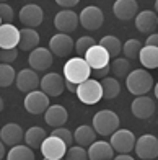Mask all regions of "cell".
Masks as SVG:
<instances>
[{"mask_svg":"<svg viewBox=\"0 0 158 160\" xmlns=\"http://www.w3.org/2000/svg\"><path fill=\"white\" fill-rule=\"evenodd\" d=\"M127 90L135 97H143L153 88V77L145 69H134L126 77Z\"/></svg>","mask_w":158,"mask_h":160,"instance_id":"cell-1","label":"cell"},{"mask_svg":"<svg viewBox=\"0 0 158 160\" xmlns=\"http://www.w3.org/2000/svg\"><path fill=\"white\" fill-rule=\"evenodd\" d=\"M62 75L67 82L80 85L85 80H88L91 77V69L83 57H70V59H67V62L64 64Z\"/></svg>","mask_w":158,"mask_h":160,"instance_id":"cell-2","label":"cell"},{"mask_svg":"<svg viewBox=\"0 0 158 160\" xmlns=\"http://www.w3.org/2000/svg\"><path fill=\"white\" fill-rule=\"evenodd\" d=\"M119 116L111 110H101L93 116V129L98 136H113L119 129Z\"/></svg>","mask_w":158,"mask_h":160,"instance_id":"cell-3","label":"cell"},{"mask_svg":"<svg viewBox=\"0 0 158 160\" xmlns=\"http://www.w3.org/2000/svg\"><path fill=\"white\" fill-rule=\"evenodd\" d=\"M77 98L85 105H96L98 101L103 100V88L99 80L95 78H88L83 83L77 85V92H75Z\"/></svg>","mask_w":158,"mask_h":160,"instance_id":"cell-4","label":"cell"},{"mask_svg":"<svg viewBox=\"0 0 158 160\" xmlns=\"http://www.w3.org/2000/svg\"><path fill=\"white\" fill-rule=\"evenodd\" d=\"M135 154L140 160H153L158 157V137L153 134H143L135 141Z\"/></svg>","mask_w":158,"mask_h":160,"instance_id":"cell-5","label":"cell"},{"mask_svg":"<svg viewBox=\"0 0 158 160\" xmlns=\"http://www.w3.org/2000/svg\"><path fill=\"white\" fill-rule=\"evenodd\" d=\"M109 137H111L109 139L111 147L114 149V152H117V154H129V152H132L134 147H135V141H137L135 134L129 129H117L116 132Z\"/></svg>","mask_w":158,"mask_h":160,"instance_id":"cell-6","label":"cell"},{"mask_svg":"<svg viewBox=\"0 0 158 160\" xmlns=\"http://www.w3.org/2000/svg\"><path fill=\"white\" fill-rule=\"evenodd\" d=\"M41 92H44L46 95L51 97H60L64 90H65V78L64 75L57 74V72H47V74L41 78Z\"/></svg>","mask_w":158,"mask_h":160,"instance_id":"cell-7","label":"cell"},{"mask_svg":"<svg viewBox=\"0 0 158 160\" xmlns=\"http://www.w3.org/2000/svg\"><path fill=\"white\" fill-rule=\"evenodd\" d=\"M78 20H80V25L85 30L96 31L101 28L103 21H104V15H103V10L99 7L90 5V7H85L82 10V13L78 15Z\"/></svg>","mask_w":158,"mask_h":160,"instance_id":"cell-8","label":"cell"},{"mask_svg":"<svg viewBox=\"0 0 158 160\" xmlns=\"http://www.w3.org/2000/svg\"><path fill=\"white\" fill-rule=\"evenodd\" d=\"M23 106L30 114H42V113H46V110L49 106H51V101H49V97L44 92L34 90V92L28 93L25 97Z\"/></svg>","mask_w":158,"mask_h":160,"instance_id":"cell-9","label":"cell"},{"mask_svg":"<svg viewBox=\"0 0 158 160\" xmlns=\"http://www.w3.org/2000/svg\"><path fill=\"white\" fill-rule=\"evenodd\" d=\"M41 154L47 160H62L67 154V145L54 136H47L41 144Z\"/></svg>","mask_w":158,"mask_h":160,"instance_id":"cell-10","label":"cell"},{"mask_svg":"<svg viewBox=\"0 0 158 160\" xmlns=\"http://www.w3.org/2000/svg\"><path fill=\"white\" fill-rule=\"evenodd\" d=\"M52 61H54V56L49 51V48H36L28 56V64L34 72L47 70L52 65Z\"/></svg>","mask_w":158,"mask_h":160,"instance_id":"cell-11","label":"cell"},{"mask_svg":"<svg viewBox=\"0 0 158 160\" xmlns=\"http://www.w3.org/2000/svg\"><path fill=\"white\" fill-rule=\"evenodd\" d=\"M78 15L74 10H60L57 15L54 17V26L55 30L62 33V34H70L74 33L77 28H78Z\"/></svg>","mask_w":158,"mask_h":160,"instance_id":"cell-12","label":"cell"},{"mask_svg":"<svg viewBox=\"0 0 158 160\" xmlns=\"http://www.w3.org/2000/svg\"><path fill=\"white\" fill-rule=\"evenodd\" d=\"M74 49H75V41L70 38V34L57 33L49 39V51L52 52V56L67 57Z\"/></svg>","mask_w":158,"mask_h":160,"instance_id":"cell-13","label":"cell"},{"mask_svg":"<svg viewBox=\"0 0 158 160\" xmlns=\"http://www.w3.org/2000/svg\"><path fill=\"white\" fill-rule=\"evenodd\" d=\"M18 18L21 21V25L25 28H36L42 23L44 20V12L39 5L36 3H28L25 7H21V10L18 13Z\"/></svg>","mask_w":158,"mask_h":160,"instance_id":"cell-14","label":"cell"},{"mask_svg":"<svg viewBox=\"0 0 158 160\" xmlns=\"http://www.w3.org/2000/svg\"><path fill=\"white\" fill-rule=\"evenodd\" d=\"M15 83H17V88L20 92H23L28 95V93L38 90V87L41 83V78L38 75V72H34L33 69H23L17 74Z\"/></svg>","mask_w":158,"mask_h":160,"instance_id":"cell-15","label":"cell"},{"mask_svg":"<svg viewBox=\"0 0 158 160\" xmlns=\"http://www.w3.org/2000/svg\"><path fill=\"white\" fill-rule=\"evenodd\" d=\"M155 110H156L155 101L150 98V97H147V95L135 97L134 101L131 103V111H132V114L135 116V118H139V119H148V118H152Z\"/></svg>","mask_w":158,"mask_h":160,"instance_id":"cell-16","label":"cell"},{"mask_svg":"<svg viewBox=\"0 0 158 160\" xmlns=\"http://www.w3.org/2000/svg\"><path fill=\"white\" fill-rule=\"evenodd\" d=\"M83 59L87 61V64L90 65L91 70L103 69V67H106V65L111 64V62H109V61H111L109 54H108L106 49H104L103 46H99V44H95L91 49H88V52L85 54Z\"/></svg>","mask_w":158,"mask_h":160,"instance_id":"cell-17","label":"cell"},{"mask_svg":"<svg viewBox=\"0 0 158 160\" xmlns=\"http://www.w3.org/2000/svg\"><path fill=\"white\" fill-rule=\"evenodd\" d=\"M113 13L114 17L121 21H129L137 17L139 13V3L135 0H116L113 3Z\"/></svg>","mask_w":158,"mask_h":160,"instance_id":"cell-18","label":"cell"},{"mask_svg":"<svg viewBox=\"0 0 158 160\" xmlns=\"http://www.w3.org/2000/svg\"><path fill=\"white\" fill-rule=\"evenodd\" d=\"M23 139H25V131L17 122H8V124H5L0 129V141L5 145H8V147L20 145V142Z\"/></svg>","mask_w":158,"mask_h":160,"instance_id":"cell-19","label":"cell"},{"mask_svg":"<svg viewBox=\"0 0 158 160\" xmlns=\"http://www.w3.org/2000/svg\"><path fill=\"white\" fill-rule=\"evenodd\" d=\"M44 121L52 129L64 128V124L69 121V113L62 105H51L44 113Z\"/></svg>","mask_w":158,"mask_h":160,"instance_id":"cell-20","label":"cell"},{"mask_svg":"<svg viewBox=\"0 0 158 160\" xmlns=\"http://www.w3.org/2000/svg\"><path fill=\"white\" fill-rule=\"evenodd\" d=\"M20 42V30L15 25L0 26V49H17Z\"/></svg>","mask_w":158,"mask_h":160,"instance_id":"cell-21","label":"cell"},{"mask_svg":"<svg viewBox=\"0 0 158 160\" xmlns=\"http://www.w3.org/2000/svg\"><path fill=\"white\" fill-rule=\"evenodd\" d=\"M156 20H158V15L153 10L139 12L137 17H135V28L142 34H152L153 30L156 28Z\"/></svg>","mask_w":158,"mask_h":160,"instance_id":"cell-22","label":"cell"},{"mask_svg":"<svg viewBox=\"0 0 158 160\" xmlns=\"http://www.w3.org/2000/svg\"><path fill=\"white\" fill-rule=\"evenodd\" d=\"M88 160H113L114 149L106 141H95L88 147Z\"/></svg>","mask_w":158,"mask_h":160,"instance_id":"cell-23","label":"cell"},{"mask_svg":"<svg viewBox=\"0 0 158 160\" xmlns=\"http://www.w3.org/2000/svg\"><path fill=\"white\" fill-rule=\"evenodd\" d=\"M96 131L93 129V126L82 124L75 129L74 132V142L80 147H90V145L96 141Z\"/></svg>","mask_w":158,"mask_h":160,"instance_id":"cell-24","label":"cell"},{"mask_svg":"<svg viewBox=\"0 0 158 160\" xmlns=\"http://www.w3.org/2000/svg\"><path fill=\"white\" fill-rule=\"evenodd\" d=\"M18 48L21 51H34L39 48V33L33 28H23L20 30V42Z\"/></svg>","mask_w":158,"mask_h":160,"instance_id":"cell-25","label":"cell"},{"mask_svg":"<svg viewBox=\"0 0 158 160\" xmlns=\"http://www.w3.org/2000/svg\"><path fill=\"white\" fill-rule=\"evenodd\" d=\"M139 61L143 69H158V48L153 46H142Z\"/></svg>","mask_w":158,"mask_h":160,"instance_id":"cell-26","label":"cell"},{"mask_svg":"<svg viewBox=\"0 0 158 160\" xmlns=\"http://www.w3.org/2000/svg\"><path fill=\"white\" fill-rule=\"evenodd\" d=\"M47 137V132L39 126H33L25 132V142L31 149H41V144Z\"/></svg>","mask_w":158,"mask_h":160,"instance_id":"cell-27","label":"cell"},{"mask_svg":"<svg viewBox=\"0 0 158 160\" xmlns=\"http://www.w3.org/2000/svg\"><path fill=\"white\" fill-rule=\"evenodd\" d=\"M99 83H101V88H103V98L106 100H113L121 93V83L117 78L108 75L106 78L99 80Z\"/></svg>","mask_w":158,"mask_h":160,"instance_id":"cell-28","label":"cell"},{"mask_svg":"<svg viewBox=\"0 0 158 160\" xmlns=\"http://www.w3.org/2000/svg\"><path fill=\"white\" fill-rule=\"evenodd\" d=\"M98 44L106 49V52L109 54V57H116L122 52V42L119 41V38H116V36H113V34L103 36Z\"/></svg>","mask_w":158,"mask_h":160,"instance_id":"cell-29","label":"cell"},{"mask_svg":"<svg viewBox=\"0 0 158 160\" xmlns=\"http://www.w3.org/2000/svg\"><path fill=\"white\" fill-rule=\"evenodd\" d=\"M34 152L31 147H28L25 144H20V145H15L8 150L7 154V160H34Z\"/></svg>","mask_w":158,"mask_h":160,"instance_id":"cell-30","label":"cell"},{"mask_svg":"<svg viewBox=\"0 0 158 160\" xmlns=\"http://www.w3.org/2000/svg\"><path fill=\"white\" fill-rule=\"evenodd\" d=\"M109 67H111V72L114 74V78H124L131 72V62L126 57H116L109 64Z\"/></svg>","mask_w":158,"mask_h":160,"instance_id":"cell-31","label":"cell"},{"mask_svg":"<svg viewBox=\"0 0 158 160\" xmlns=\"http://www.w3.org/2000/svg\"><path fill=\"white\" fill-rule=\"evenodd\" d=\"M140 49H142V42L135 38L127 39L124 44H122V52L126 56L127 61H134V59H139V54H140Z\"/></svg>","mask_w":158,"mask_h":160,"instance_id":"cell-32","label":"cell"},{"mask_svg":"<svg viewBox=\"0 0 158 160\" xmlns=\"http://www.w3.org/2000/svg\"><path fill=\"white\" fill-rule=\"evenodd\" d=\"M17 78L15 69L12 67L10 64H0V87L2 88H7L10 87Z\"/></svg>","mask_w":158,"mask_h":160,"instance_id":"cell-33","label":"cell"},{"mask_svg":"<svg viewBox=\"0 0 158 160\" xmlns=\"http://www.w3.org/2000/svg\"><path fill=\"white\" fill-rule=\"evenodd\" d=\"M95 44H98V42L93 39L91 36H80V38L75 41V51H77L78 57L85 56V54L88 52V49H91Z\"/></svg>","mask_w":158,"mask_h":160,"instance_id":"cell-34","label":"cell"},{"mask_svg":"<svg viewBox=\"0 0 158 160\" xmlns=\"http://www.w3.org/2000/svg\"><path fill=\"white\" fill-rule=\"evenodd\" d=\"M64 160H88V152L80 145H72L67 149V154Z\"/></svg>","mask_w":158,"mask_h":160,"instance_id":"cell-35","label":"cell"},{"mask_svg":"<svg viewBox=\"0 0 158 160\" xmlns=\"http://www.w3.org/2000/svg\"><path fill=\"white\" fill-rule=\"evenodd\" d=\"M54 137H57V139H60L62 142H65L67 147H72V144H74V132H70V131L67 128H57L52 131Z\"/></svg>","mask_w":158,"mask_h":160,"instance_id":"cell-36","label":"cell"},{"mask_svg":"<svg viewBox=\"0 0 158 160\" xmlns=\"http://www.w3.org/2000/svg\"><path fill=\"white\" fill-rule=\"evenodd\" d=\"M13 18H15V13H13L12 5L0 3V20H2V23L3 25H12Z\"/></svg>","mask_w":158,"mask_h":160,"instance_id":"cell-37","label":"cell"},{"mask_svg":"<svg viewBox=\"0 0 158 160\" xmlns=\"http://www.w3.org/2000/svg\"><path fill=\"white\" fill-rule=\"evenodd\" d=\"M18 57V49H0V64H12Z\"/></svg>","mask_w":158,"mask_h":160,"instance_id":"cell-38","label":"cell"},{"mask_svg":"<svg viewBox=\"0 0 158 160\" xmlns=\"http://www.w3.org/2000/svg\"><path fill=\"white\" fill-rule=\"evenodd\" d=\"M109 72H111V67H109V65H106V67H103V69L91 70V74H93V77H95V80H103V78L108 77Z\"/></svg>","mask_w":158,"mask_h":160,"instance_id":"cell-39","label":"cell"},{"mask_svg":"<svg viewBox=\"0 0 158 160\" xmlns=\"http://www.w3.org/2000/svg\"><path fill=\"white\" fill-rule=\"evenodd\" d=\"M55 3L62 7V10H72L75 5H78V0H55Z\"/></svg>","mask_w":158,"mask_h":160,"instance_id":"cell-40","label":"cell"},{"mask_svg":"<svg viewBox=\"0 0 158 160\" xmlns=\"http://www.w3.org/2000/svg\"><path fill=\"white\" fill-rule=\"evenodd\" d=\"M145 46H153V48H158V33H152V34H148V36H147Z\"/></svg>","mask_w":158,"mask_h":160,"instance_id":"cell-41","label":"cell"},{"mask_svg":"<svg viewBox=\"0 0 158 160\" xmlns=\"http://www.w3.org/2000/svg\"><path fill=\"white\" fill-rule=\"evenodd\" d=\"M113 160H135V158L132 155H129V154H117Z\"/></svg>","mask_w":158,"mask_h":160,"instance_id":"cell-42","label":"cell"},{"mask_svg":"<svg viewBox=\"0 0 158 160\" xmlns=\"http://www.w3.org/2000/svg\"><path fill=\"white\" fill-rule=\"evenodd\" d=\"M65 88H67L69 92H72V93H75V92H77V85L72 83V82H67V80H65Z\"/></svg>","mask_w":158,"mask_h":160,"instance_id":"cell-43","label":"cell"},{"mask_svg":"<svg viewBox=\"0 0 158 160\" xmlns=\"http://www.w3.org/2000/svg\"><path fill=\"white\" fill-rule=\"evenodd\" d=\"M5 157V144L0 141V160H2Z\"/></svg>","mask_w":158,"mask_h":160,"instance_id":"cell-44","label":"cell"},{"mask_svg":"<svg viewBox=\"0 0 158 160\" xmlns=\"http://www.w3.org/2000/svg\"><path fill=\"white\" fill-rule=\"evenodd\" d=\"M153 93H155V98L158 100V83H155V85H153Z\"/></svg>","mask_w":158,"mask_h":160,"instance_id":"cell-45","label":"cell"},{"mask_svg":"<svg viewBox=\"0 0 158 160\" xmlns=\"http://www.w3.org/2000/svg\"><path fill=\"white\" fill-rule=\"evenodd\" d=\"M3 106H5V103H3V98H2V97H0V113H2V111H3Z\"/></svg>","mask_w":158,"mask_h":160,"instance_id":"cell-46","label":"cell"},{"mask_svg":"<svg viewBox=\"0 0 158 160\" xmlns=\"http://www.w3.org/2000/svg\"><path fill=\"white\" fill-rule=\"evenodd\" d=\"M153 5H155V13H158V0H156V2H155Z\"/></svg>","mask_w":158,"mask_h":160,"instance_id":"cell-47","label":"cell"},{"mask_svg":"<svg viewBox=\"0 0 158 160\" xmlns=\"http://www.w3.org/2000/svg\"><path fill=\"white\" fill-rule=\"evenodd\" d=\"M2 25H3V23H2V20H0V26H2Z\"/></svg>","mask_w":158,"mask_h":160,"instance_id":"cell-48","label":"cell"},{"mask_svg":"<svg viewBox=\"0 0 158 160\" xmlns=\"http://www.w3.org/2000/svg\"><path fill=\"white\" fill-rule=\"evenodd\" d=\"M156 26H158V20H156Z\"/></svg>","mask_w":158,"mask_h":160,"instance_id":"cell-49","label":"cell"},{"mask_svg":"<svg viewBox=\"0 0 158 160\" xmlns=\"http://www.w3.org/2000/svg\"><path fill=\"white\" fill-rule=\"evenodd\" d=\"M44 160H47V158H44ZM62 160H64V158H62Z\"/></svg>","mask_w":158,"mask_h":160,"instance_id":"cell-50","label":"cell"}]
</instances>
